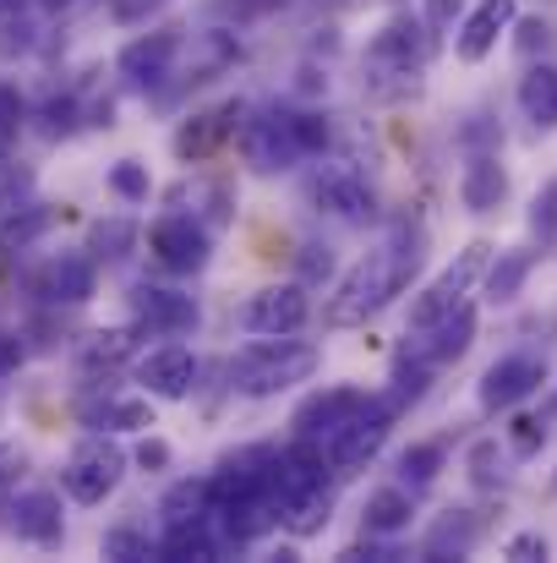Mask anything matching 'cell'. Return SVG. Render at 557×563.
<instances>
[{"label":"cell","instance_id":"cell-11","mask_svg":"<svg viewBox=\"0 0 557 563\" xmlns=\"http://www.w3.org/2000/svg\"><path fill=\"white\" fill-rule=\"evenodd\" d=\"M176 55H181V33H176V27H159V33H143V38H132V44L121 49L115 71H121L132 88H159V82L170 77Z\"/></svg>","mask_w":557,"mask_h":563},{"label":"cell","instance_id":"cell-26","mask_svg":"<svg viewBox=\"0 0 557 563\" xmlns=\"http://www.w3.org/2000/svg\"><path fill=\"white\" fill-rule=\"evenodd\" d=\"M44 230H49V208L22 202V208H11V213L0 219V252H5V257H16V252H27Z\"/></svg>","mask_w":557,"mask_h":563},{"label":"cell","instance_id":"cell-28","mask_svg":"<svg viewBox=\"0 0 557 563\" xmlns=\"http://www.w3.org/2000/svg\"><path fill=\"white\" fill-rule=\"evenodd\" d=\"M165 526H191V520H208L213 515V498H208V482H176L159 504Z\"/></svg>","mask_w":557,"mask_h":563},{"label":"cell","instance_id":"cell-1","mask_svg":"<svg viewBox=\"0 0 557 563\" xmlns=\"http://www.w3.org/2000/svg\"><path fill=\"white\" fill-rule=\"evenodd\" d=\"M415 268H421V230L393 224V230L382 235V246L367 252V257L345 274V285L334 290V301H328V323H334V329H356V323H367L371 312H382V307L410 285Z\"/></svg>","mask_w":557,"mask_h":563},{"label":"cell","instance_id":"cell-3","mask_svg":"<svg viewBox=\"0 0 557 563\" xmlns=\"http://www.w3.org/2000/svg\"><path fill=\"white\" fill-rule=\"evenodd\" d=\"M393 416H399V399L388 394V399H367L328 443H323V460H328V471L334 476H356L361 465H367L371 454L388 443V427H393Z\"/></svg>","mask_w":557,"mask_h":563},{"label":"cell","instance_id":"cell-10","mask_svg":"<svg viewBox=\"0 0 557 563\" xmlns=\"http://www.w3.org/2000/svg\"><path fill=\"white\" fill-rule=\"evenodd\" d=\"M547 383V362L520 351V356H503L492 362L487 377H481V410H514L520 399H531L536 388Z\"/></svg>","mask_w":557,"mask_h":563},{"label":"cell","instance_id":"cell-4","mask_svg":"<svg viewBox=\"0 0 557 563\" xmlns=\"http://www.w3.org/2000/svg\"><path fill=\"white\" fill-rule=\"evenodd\" d=\"M121 476H126V454L110 438H82L71 460L60 465V487L71 504H104L121 487Z\"/></svg>","mask_w":557,"mask_h":563},{"label":"cell","instance_id":"cell-33","mask_svg":"<svg viewBox=\"0 0 557 563\" xmlns=\"http://www.w3.org/2000/svg\"><path fill=\"white\" fill-rule=\"evenodd\" d=\"M437 465H443V443H410V449L399 454V476H404L410 487H426V482L437 476Z\"/></svg>","mask_w":557,"mask_h":563},{"label":"cell","instance_id":"cell-30","mask_svg":"<svg viewBox=\"0 0 557 563\" xmlns=\"http://www.w3.org/2000/svg\"><path fill=\"white\" fill-rule=\"evenodd\" d=\"M132 356V334L126 329H99V334H88V345H82V367L88 373H110V367H121Z\"/></svg>","mask_w":557,"mask_h":563},{"label":"cell","instance_id":"cell-13","mask_svg":"<svg viewBox=\"0 0 557 563\" xmlns=\"http://www.w3.org/2000/svg\"><path fill=\"white\" fill-rule=\"evenodd\" d=\"M367 405V394L361 388H318L312 399H301L296 405V438H318V443H328L356 410Z\"/></svg>","mask_w":557,"mask_h":563},{"label":"cell","instance_id":"cell-19","mask_svg":"<svg viewBox=\"0 0 557 563\" xmlns=\"http://www.w3.org/2000/svg\"><path fill=\"white\" fill-rule=\"evenodd\" d=\"M426 334V345H415V362L421 367H443V362H454V356H465L470 351V340H476V307H454L448 318H437L432 329H421Z\"/></svg>","mask_w":557,"mask_h":563},{"label":"cell","instance_id":"cell-12","mask_svg":"<svg viewBox=\"0 0 557 563\" xmlns=\"http://www.w3.org/2000/svg\"><path fill=\"white\" fill-rule=\"evenodd\" d=\"M241 148H246L252 170H285L290 159H301V148L290 137V110H268V115L246 121L241 126Z\"/></svg>","mask_w":557,"mask_h":563},{"label":"cell","instance_id":"cell-46","mask_svg":"<svg viewBox=\"0 0 557 563\" xmlns=\"http://www.w3.org/2000/svg\"><path fill=\"white\" fill-rule=\"evenodd\" d=\"M547 432H542V421H520V449H536Z\"/></svg>","mask_w":557,"mask_h":563},{"label":"cell","instance_id":"cell-24","mask_svg":"<svg viewBox=\"0 0 557 563\" xmlns=\"http://www.w3.org/2000/svg\"><path fill=\"white\" fill-rule=\"evenodd\" d=\"M476 537H481V526H476V515H465V509H454V515H443L437 526H432V537H426V559H465L470 548H476Z\"/></svg>","mask_w":557,"mask_h":563},{"label":"cell","instance_id":"cell-44","mask_svg":"<svg viewBox=\"0 0 557 563\" xmlns=\"http://www.w3.org/2000/svg\"><path fill=\"white\" fill-rule=\"evenodd\" d=\"M159 5H165V0H115V16H121V22H143V16L159 11Z\"/></svg>","mask_w":557,"mask_h":563},{"label":"cell","instance_id":"cell-41","mask_svg":"<svg viewBox=\"0 0 557 563\" xmlns=\"http://www.w3.org/2000/svg\"><path fill=\"white\" fill-rule=\"evenodd\" d=\"M22 356H27V345H22V334H11V329H0V377H11L22 367Z\"/></svg>","mask_w":557,"mask_h":563},{"label":"cell","instance_id":"cell-6","mask_svg":"<svg viewBox=\"0 0 557 563\" xmlns=\"http://www.w3.org/2000/svg\"><path fill=\"white\" fill-rule=\"evenodd\" d=\"M437 49V33L426 27V16H388L382 22V33L371 38V66L377 71H399V77H410L415 82V71L426 66V55Z\"/></svg>","mask_w":557,"mask_h":563},{"label":"cell","instance_id":"cell-23","mask_svg":"<svg viewBox=\"0 0 557 563\" xmlns=\"http://www.w3.org/2000/svg\"><path fill=\"white\" fill-rule=\"evenodd\" d=\"M520 110L536 126H557V66H531L520 77Z\"/></svg>","mask_w":557,"mask_h":563},{"label":"cell","instance_id":"cell-2","mask_svg":"<svg viewBox=\"0 0 557 563\" xmlns=\"http://www.w3.org/2000/svg\"><path fill=\"white\" fill-rule=\"evenodd\" d=\"M318 373V345L307 340H290V334H263L257 345H246L235 362H230V377L241 394L252 399H268V394H285L296 383Z\"/></svg>","mask_w":557,"mask_h":563},{"label":"cell","instance_id":"cell-16","mask_svg":"<svg viewBox=\"0 0 557 563\" xmlns=\"http://www.w3.org/2000/svg\"><path fill=\"white\" fill-rule=\"evenodd\" d=\"M241 126H246V104H241V99H224V104L191 115L181 132H176V154H181V159H202V154H213L224 137H235Z\"/></svg>","mask_w":557,"mask_h":563},{"label":"cell","instance_id":"cell-38","mask_svg":"<svg viewBox=\"0 0 557 563\" xmlns=\"http://www.w3.org/2000/svg\"><path fill=\"white\" fill-rule=\"evenodd\" d=\"M16 132H22V99H16V88L0 82V159H5V148L16 143Z\"/></svg>","mask_w":557,"mask_h":563},{"label":"cell","instance_id":"cell-42","mask_svg":"<svg viewBox=\"0 0 557 563\" xmlns=\"http://www.w3.org/2000/svg\"><path fill=\"white\" fill-rule=\"evenodd\" d=\"M509 559H547V537H536V531L514 537V542H509Z\"/></svg>","mask_w":557,"mask_h":563},{"label":"cell","instance_id":"cell-8","mask_svg":"<svg viewBox=\"0 0 557 563\" xmlns=\"http://www.w3.org/2000/svg\"><path fill=\"white\" fill-rule=\"evenodd\" d=\"M312 318V296L307 285H268L241 307V329L246 334H301Z\"/></svg>","mask_w":557,"mask_h":563},{"label":"cell","instance_id":"cell-45","mask_svg":"<svg viewBox=\"0 0 557 563\" xmlns=\"http://www.w3.org/2000/svg\"><path fill=\"white\" fill-rule=\"evenodd\" d=\"M165 460H170V449H165L159 438H148V443L137 449V465H143V471H148V465H165Z\"/></svg>","mask_w":557,"mask_h":563},{"label":"cell","instance_id":"cell-17","mask_svg":"<svg viewBox=\"0 0 557 563\" xmlns=\"http://www.w3.org/2000/svg\"><path fill=\"white\" fill-rule=\"evenodd\" d=\"M16 537H27V542H38V548H60V537H66V526H60V498L55 493H44V487H33V493H16L11 498V520H5Z\"/></svg>","mask_w":557,"mask_h":563},{"label":"cell","instance_id":"cell-39","mask_svg":"<svg viewBox=\"0 0 557 563\" xmlns=\"http://www.w3.org/2000/svg\"><path fill=\"white\" fill-rule=\"evenodd\" d=\"M531 224H536V235H542V241H553V235H557V181L542 191V197H536V213H531Z\"/></svg>","mask_w":557,"mask_h":563},{"label":"cell","instance_id":"cell-14","mask_svg":"<svg viewBox=\"0 0 557 563\" xmlns=\"http://www.w3.org/2000/svg\"><path fill=\"white\" fill-rule=\"evenodd\" d=\"M27 290L44 301V307H82L88 296H93V263L88 257H49L33 279H27Z\"/></svg>","mask_w":557,"mask_h":563},{"label":"cell","instance_id":"cell-34","mask_svg":"<svg viewBox=\"0 0 557 563\" xmlns=\"http://www.w3.org/2000/svg\"><path fill=\"white\" fill-rule=\"evenodd\" d=\"M104 559H159V548L143 537V531H132V526H115V531H104Z\"/></svg>","mask_w":557,"mask_h":563},{"label":"cell","instance_id":"cell-31","mask_svg":"<svg viewBox=\"0 0 557 563\" xmlns=\"http://www.w3.org/2000/svg\"><path fill=\"white\" fill-rule=\"evenodd\" d=\"M82 416H88V427H154L143 399H104V405H88Z\"/></svg>","mask_w":557,"mask_h":563},{"label":"cell","instance_id":"cell-22","mask_svg":"<svg viewBox=\"0 0 557 563\" xmlns=\"http://www.w3.org/2000/svg\"><path fill=\"white\" fill-rule=\"evenodd\" d=\"M459 197H465V208L470 213H492L503 197H509V176H503V165L498 159H470L465 165V176H459Z\"/></svg>","mask_w":557,"mask_h":563},{"label":"cell","instance_id":"cell-15","mask_svg":"<svg viewBox=\"0 0 557 563\" xmlns=\"http://www.w3.org/2000/svg\"><path fill=\"white\" fill-rule=\"evenodd\" d=\"M137 383L154 399H186L197 388V356L181 351V345H159V351H148L137 362Z\"/></svg>","mask_w":557,"mask_h":563},{"label":"cell","instance_id":"cell-25","mask_svg":"<svg viewBox=\"0 0 557 563\" xmlns=\"http://www.w3.org/2000/svg\"><path fill=\"white\" fill-rule=\"evenodd\" d=\"M410 493L404 487H377L367 498V509H361V520H367L371 537H393V531H404L410 526Z\"/></svg>","mask_w":557,"mask_h":563},{"label":"cell","instance_id":"cell-48","mask_svg":"<svg viewBox=\"0 0 557 563\" xmlns=\"http://www.w3.org/2000/svg\"><path fill=\"white\" fill-rule=\"evenodd\" d=\"M0 476H5V471H0Z\"/></svg>","mask_w":557,"mask_h":563},{"label":"cell","instance_id":"cell-29","mask_svg":"<svg viewBox=\"0 0 557 563\" xmlns=\"http://www.w3.org/2000/svg\"><path fill=\"white\" fill-rule=\"evenodd\" d=\"M328 509H334V498H328V487H318V493L285 504V509H279V526H285L290 537H318V531L328 526Z\"/></svg>","mask_w":557,"mask_h":563},{"label":"cell","instance_id":"cell-35","mask_svg":"<svg viewBox=\"0 0 557 563\" xmlns=\"http://www.w3.org/2000/svg\"><path fill=\"white\" fill-rule=\"evenodd\" d=\"M290 137L301 154H323L328 148V121L312 115V110H290Z\"/></svg>","mask_w":557,"mask_h":563},{"label":"cell","instance_id":"cell-37","mask_svg":"<svg viewBox=\"0 0 557 563\" xmlns=\"http://www.w3.org/2000/svg\"><path fill=\"white\" fill-rule=\"evenodd\" d=\"M110 187L121 191L126 202H148V170H143L137 159H121V165L110 170Z\"/></svg>","mask_w":557,"mask_h":563},{"label":"cell","instance_id":"cell-47","mask_svg":"<svg viewBox=\"0 0 557 563\" xmlns=\"http://www.w3.org/2000/svg\"><path fill=\"white\" fill-rule=\"evenodd\" d=\"M44 5H49V11H60V5H77V0H44Z\"/></svg>","mask_w":557,"mask_h":563},{"label":"cell","instance_id":"cell-7","mask_svg":"<svg viewBox=\"0 0 557 563\" xmlns=\"http://www.w3.org/2000/svg\"><path fill=\"white\" fill-rule=\"evenodd\" d=\"M481 268H487V246L476 241V246L459 252V263H448V268L415 296V307H410V329L421 334V329H432L437 318H448V312L465 301V290H470V279H476Z\"/></svg>","mask_w":557,"mask_h":563},{"label":"cell","instance_id":"cell-36","mask_svg":"<svg viewBox=\"0 0 557 563\" xmlns=\"http://www.w3.org/2000/svg\"><path fill=\"white\" fill-rule=\"evenodd\" d=\"M126 246H132V224L110 219V224H99V230H93V257L115 263V257H126Z\"/></svg>","mask_w":557,"mask_h":563},{"label":"cell","instance_id":"cell-27","mask_svg":"<svg viewBox=\"0 0 557 563\" xmlns=\"http://www.w3.org/2000/svg\"><path fill=\"white\" fill-rule=\"evenodd\" d=\"M208 526H213V515H208V520H191V526H165L159 559H170V563H181V559H213V553H219V542L208 537Z\"/></svg>","mask_w":557,"mask_h":563},{"label":"cell","instance_id":"cell-18","mask_svg":"<svg viewBox=\"0 0 557 563\" xmlns=\"http://www.w3.org/2000/svg\"><path fill=\"white\" fill-rule=\"evenodd\" d=\"M132 312L148 334H186L197 329V307L191 296H176V290H154V285H137L132 290Z\"/></svg>","mask_w":557,"mask_h":563},{"label":"cell","instance_id":"cell-43","mask_svg":"<svg viewBox=\"0 0 557 563\" xmlns=\"http://www.w3.org/2000/svg\"><path fill=\"white\" fill-rule=\"evenodd\" d=\"M542 44H547V22H542V16H525V22H520V49L531 55V49H542Z\"/></svg>","mask_w":557,"mask_h":563},{"label":"cell","instance_id":"cell-20","mask_svg":"<svg viewBox=\"0 0 557 563\" xmlns=\"http://www.w3.org/2000/svg\"><path fill=\"white\" fill-rule=\"evenodd\" d=\"M312 191H318V202L334 213V219H345V224H361V219H371V187L350 170V165H334V170H323L318 181H312Z\"/></svg>","mask_w":557,"mask_h":563},{"label":"cell","instance_id":"cell-21","mask_svg":"<svg viewBox=\"0 0 557 563\" xmlns=\"http://www.w3.org/2000/svg\"><path fill=\"white\" fill-rule=\"evenodd\" d=\"M509 22H514V0H481V5L465 16L459 38H454L459 60H487V55L498 49V38H503Z\"/></svg>","mask_w":557,"mask_h":563},{"label":"cell","instance_id":"cell-9","mask_svg":"<svg viewBox=\"0 0 557 563\" xmlns=\"http://www.w3.org/2000/svg\"><path fill=\"white\" fill-rule=\"evenodd\" d=\"M148 252L170 268V274H197L208 263V230L191 219V213H165L154 230H148Z\"/></svg>","mask_w":557,"mask_h":563},{"label":"cell","instance_id":"cell-40","mask_svg":"<svg viewBox=\"0 0 557 563\" xmlns=\"http://www.w3.org/2000/svg\"><path fill=\"white\" fill-rule=\"evenodd\" d=\"M459 5H465V0H421V16H426V27H432V33H443V27H454Z\"/></svg>","mask_w":557,"mask_h":563},{"label":"cell","instance_id":"cell-32","mask_svg":"<svg viewBox=\"0 0 557 563\" xmlns=\"http://www.w3.org/2000/svg\"><path fill=\"white\" fill-rule=\"evenodd\" d=\"M531 252H509V257H498V268L487 274V290H492V301H514L520 296V285H525V274H531Z\"/></svg>","mask_w":557,"mask_h":563},{"label":"cell","instance_id":"cell-5","mask_svg":"<svg viewBox=\"0 0 557 563\" xmlns=\"http://www.w3.org/2000/svg\"><path fill=\"white\" fill-rule=\"evenodd\" d=\"M274 471H279V449H268V443H252V449L219 460V471L208 476L213 509H230V504H246V498L274 493Z\"/></svg>","mask_w":557,"mask_h":563}]
</instances>
